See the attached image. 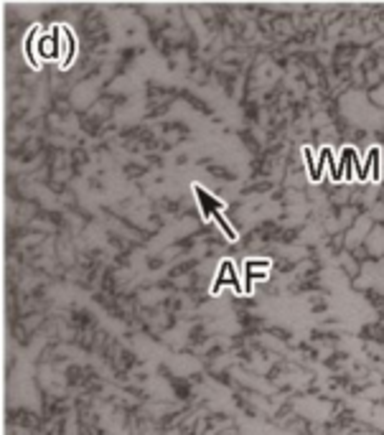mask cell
<instances>
[{
	"label": "cell",
	"mask_w": 384,
	"mask_h": 435,
	"mask_svg": "<svg viewBox=\"0 0 384 435\" xmlns=\"http://www.w3.org/2000/svg\"><path fill=\"white\" fill-rule=\"evenodd\" d=\"M227 283L234 285L237 295H244V288H242V283L237 280V273H234V262H231V260H222L219 275H217V280H214V285H211V295H219L222 285H227Z\"/></svg>",
	"instance_id": "cell-1"
},
{
	"label": "cell",
	"mask_w": 384,
	"mask_h": 435,
	"mask_svg": "<svg viewBox=\"0 0 384 435\" xmlns=\"http://www.w3.org/2000/svg\"><path fill=\"white\" fill-rule=\"evenodd\" d=\"M257 278L267 280V273H247V285H244V295H249V293H252V280H257Z\"/></svg>",
	"instance_id": "cell-4"
},
{
	"label": "cell",
	"mask_w": 384,
	"mask_h": 435,
	"mask_svg": "<svg viewBox=\"0 0 384 435\" xmlns=\"http://www.w3.org/2000/svg\"><path fill=\"white\" fill-rule=\"evenodd\" d=\"M214 221H217V224H219V226H222V229H224V234H227V239H229V242H237V232H234V229H231V224L229 221H227V219L222 217V214H219V212H214Z\"/></svg>",
	"instance_id": "cell-3"
},
{
	"label": "cell",
	"mask_w": 384,
	"mask_h": 435,
	"mask_svg": "<svg viewBox=\"0 0 384 435\" xmlns=\"http://www.w3.org/2000/svg\"><path fill=\"white\" fill-rule=\"evenodd\" d=\"M244 267H247V270H252V267H265V270H267V267H270V260H247Z\"/></svg>",
	"instance_id": "cell-5"
},
{
	"label": "cell",
	"mask_w": 384,
	"mask_h": 435,
	"mask_svg": "<svg viewBox=\"0 0 384 435\" xmlns=\"http://www.w3.org/2000/svg\"><path fill=\"white\" fill-rule=\"evenodd\" d=\"M194 194H196V199H199V206H201L204 219H211V217H214V212H219V209H224V206H227L224 201L214 199V196H211L206 189H201L199 183H194Z\"/></svg>",
	"instance_id": "cell-2"
}]
</instances>
